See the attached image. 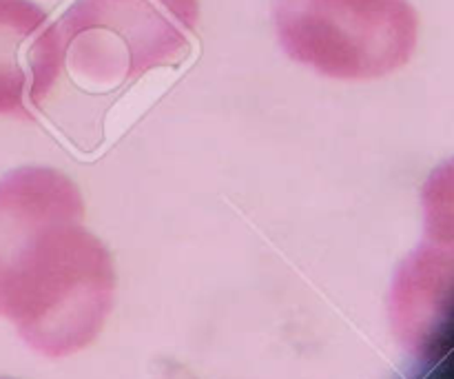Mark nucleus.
I'll list each match as a JSON object with an SVG mask.
<instances>
[{
	"instance_id": "f257e3e1",
	"label": "nucleus",
	"mask_w": 454,
	"mask_h": 379,
	"mask_svg": "<svg viewBox=\"0 0 454 379\" xmlns=\"http://www.w3.org/2000/svg\"><path fill=\"white\" fill-rule=\"evenodd\" d=\"M82 217L78 186L56 169L0 178V318L47 358L91 344L114 306V262Z\"/></svg>"
},
{
	"instance_id": "f03ea898",
	"label": "nucleus",
	"mask_w": 454,
	"mask_h": 379,
	"mask_svg": "<svg viewBox=\"0 0 454 379\" xmlns=\"http://www.w3.org/2000/svg\"><path fill=\"white\" fill-rule=\"evenodd\" d=\"M273 22L293 60L337 80L393 74L417 44L408 0H273Z\"/></svg>"
},
{
	"instance_id": "7ed1b4c3",
	"label": "nucleus",
	"mask_w": 454,
	"mask_h": 379,
	"mask_svg": "<svg viewBox=\"0 0 454 379\" xmlns=\"http://www.w3.org/2000/svg\"><path fill=\"white\" fill-rule=\"evenodd\" d=\"M198 18V0H75L56 25L75 74L122 84L180 60Z\"/></svg>"
},
{
	"instance_id": "20e7f679",
	"label": "nucleus",
	"mask_w": 454,
	"mask_h": 379,
	"mask_svg": "<svg viewBox=\"0 0 454 379\" xmlns=\"http://www.w3.org/2000/svg\"><path fill=\"white\" fill-rule=\"evenodd\" d=\"M65 65L56 22L31 0H0V115L34 120Z\"/></svg>"
},
{
	"instance_id": "39448f33",
	"label": "nucleus",
	"mask_w": 454,
	"mask_h": 379,
	"mask_svg": "<svg viewBox=\"0 0 454 379\" xmlns=\"http://www.w3.org/2000/svg\"><path fill=\"white\" fill-rule=\"evenodd\" d=\"M0 379H9V377H0Z\"/></svg>"
}]
</instances>
